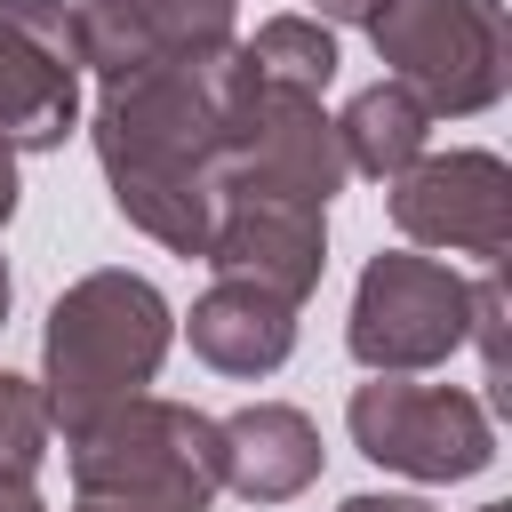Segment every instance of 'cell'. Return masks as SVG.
Masks as SVG:
<instances>
[{"mask_svg": "<svg viewBox=\"0 0 512 512\" xmlns=\"http://www.w3.org/2000/svg\"><path fill=\"white\" fill-rule=\"evenodd\" d=\"M480 512H512V504H480Z\"/></svg>", "mask_w": 512, "mask_h": 512, "instance_id": "24", "label": "cell"}, {"mask_svg": "<svg viewBox=\"0 0 512 512\" xmlns=\"http://www.w3.org/2000/svg\"><path fill=\"white\" fill-rule=\"evenodd\" d=\"M240 56H248V72H264L280 88H312L320 96L336 80V32L320 16H264L256 40H240Z\"/></svg>", "mask_w": 512, "mask_h": 512, "instance_id": "15", "label": "cell"}, {"mask_svg": "<svg viewBox=\"0 0 512 512\" xmlns=\"http://www.w3.org/2000/svg\"><path fill=\"white\" fill-rule=\"evenodd\" d=\"M312 8H320V16H328V24H360V16H368V8H376V0H312Z\"/></svg>", "mask_w": 512, "mask_h": 512, "instance_id": "21", "label": "cell"}, {"mask_svg": "<svg viewBox=\"0 0 512 512\" xmlns=\"http://www.w3.org/2000/svg\"><path fill=\"white\" fill-rule=\"evenodd\" d=\"M72 8H80V56L96 80L232 48V0H72Z\"/></svg>", "mask_w": 512, "mask_h": 512, "instance_id": "11", "label": "cell"}, {"mask_svg": "<svg viewBox=\"0 0 512 512\" xmlns=\"http://www.w3.org/2000/svg\"><path fill=\"white\" fill-rule=\"evenodd\" d=\"M176 344V312L144 272H88L48 304L40 328V400L48 424L72 432L96 408L144 392Z\"/></svg>", "mask_w": 512, "mask_h": 512, "instance_id": "2", "label": "cell"}, {"mask_svg": "<svg viewBox=\"0 0 512 512\" xmlns=\"http://www.w3.org/2000/svg\"><path fill=\"white\" fill-rule=\"evenodd\" d=\"M80 8L72 0H0V144L56 152L80 120Z\"/></svg>", "mask_w": 512, "mask_h": 512, "instance_id": "8", "label": "cell"}, {"mask_svg": "<svg viewBox=\"0 0 512 512\" xmlns=\"http://www.w3.org/2000/svg\"><path fill=\"white\" fill-rule=\"evenodd\" d=\"M344 144L336 120L320 112L312 88H280L264 72L232 80V128H224V192L216 200H288V208H320L344 192Z\"/></svg>", "mask_w": 512, "mask_h": 512, "instance_id": "5", "label": "cell"}, {"mask_svg": "<svg viewBox=\"0 0 512 512\" xmlns=\"http://www.w3.org/2000/svg\"><path fill=\"white\" fill-rule=\"evenodd\" d=\"M8 296H16V280H8V256H0V320H8Z\"/></svg>", "mask_w": 512, "mask_h": 512, "instance_id": "23", "label": "cell"}, {"mask_svg": "<svg viewBox=\"0 0 512 512\" xmlns=\"http://www.w3.org/2000/svg\"><path fill=\"white\" fill-rule=\"evenodd\" d=\"M48 440H56V424H48L40 376H8L0 368V480H32Z\"/></svg>", "mask_w": 512, "mask_h": 512, "instance_id": "16", "label": "cell"}, {"mask_svg": "<svg viewBox=\"0 0 512 512\" xmlns=\"http://www.w3.org/2000/svg\"><path fill=\"white\" fill-rule=\"evenodd\" d=\"M464 336H472V280H456L440 256L384 248V256L360 264L344 344H352V360H360L368 376H416V368H440Z\"/></svg>", "mask_w": 512, "mask_h": 512, "instance_id": "6", "label": "cell"}, {"mask_svg": "<svg viewBox=\"0 0 512 512\" xmlns=\"http://www.w3.org/2000/svg\"><path fill=\"white\" fill-rule=\"evenodd\" d=\"M424 136H432V112H424V96L400 88V80H376V88H360V96L336 112L344 168H352V176H376V184H392V176L424 152Z\"/></svg>", "mask_w": 512, "mask_h": 512, "instance_id": "14", "label": "cell"}, {"mask_svg": "<svg viewBox=\"0 0 512 512\" xmlns=\"http://www.w3.org/2000/svg\"><path fill=\"white\" fill-rule=\"evenodd\" d=\"M240 40L224 56H168L96 88V160L112 208L176 256H208L216 192H224V128H232Z\"/></svg>", "mask_w": 512, "mask_h": 512, "instance_id": "1", "label": "cell"}, {"mask_svg": "<svg viewBox=\"0 0 512 512\" xmlns=\"http://www.w3.org/2000/svg\"><path fill=\"white\" fill-rule=\"evenodd\" d=\"M72 512H144V504H120V496H80Z\"/></svg>", "mask_w": 512, "mask_h": 512, "instance_id": "22", "label": "cell"}, {"mask_svg": "<svg viewBox=\"0 0 512 512\" xmlns=\"http://www.w3.org/2000/svg\"><path fill=\"white\" fill-rule=\"evenodd\" d=\"M360 24L392 64V80L424 96L432 120H472L512 80L504 0H376Z\"/></svg>", "mask_w": 512, "mask_h": 512, "instance_id": "4", "label": "cell"}, {"mask_svg": "<svg viewBox=\"0 0 512 512\" xmlns=\"http://www.w3.org/2000/svg\"><path fill=\"white\" fill-rule=\"evenodd\" d=\"M392 224L416 248L496 264L512 248V168L496 152H416L392 176Z\"/></svg>", "mask_w": 512, "mask_h": 512, "instance_id": "9", "label": "cell"}, {"mask_svg": "<svg viewBox=\"0 0 512 512\" xmlns=\"http://www.w3.org/2000/svg\"><path fill=\"white\" fill-rule=\"evenodd\" d=\"M0 512H48L32 480H0Z\"/></svg>", "mask_w": 512, "mask_h": 512, "instance_id": "20", "label": "cell"}, {"mask_svg": "<svg viewBox=\"0 0 512 512\" xmlns=\"http://www.w3.org/2000/svg\"><path fill=\"white\" fill-rule=\"evenodd\" d=\"M464 344H480V360H488V400L504 408L512 384H504V280H496V272L472 280V336H464Z\"/></svg>", "mask_w": 512, "mask_h": 512, "instance_id": "17", "label": "cell"}, {"mask_svg": "<svg viewBox=\"0 0 512 512\" xmlns=\"http://www.w3.org/2000/svg\"><path fill=\"white\" fill-rule=\"evenodd\" d=\"M16 192H24V184H16V152L0 144V232H8V216H16Z\"/></svg>", "mask_w": 512, "mask_h": 512, "instance_id": "19", "label": "cell"}, {"mask_svg": "<svg viewBox=\"0 0 512 512\" xmlns=\"http://www.w3.org/2000/svg\"><path fill=\"white\" fill-rule=\"evenodd\" d=\"M192 352L216 368V376H272L288 352H296V304L256 288V280H216L192 320H184Z\"/></svg>", "mask_w": 512, "mask_h": 512, "instance_id": "13", "label": "cell"}, {"mask_svg": "<svg viewBox=\"0 0 512 512\" xmlns=\"http://www.w3.org/2000/svg\"><path fill=\"white\" fill-rule=\"evenodd\" d=\"M200 264L216 280H256V288L304 304L328 264V216L288 208V200H216V232H208Z\"/></svg>", "mask_w": 512, "mask_h": 512, "instance_id": "10", "label": "cell"}, {"mask_svg": "<svg viewBox=\"0 0 512 512\" xmlns=\"http://www.w3.org/2000/svg\"><path fill=\"white\" fill-rule=\"evenodd\" d=\"M64 464H72L80 496H120L144 512H208L224 488L216 416H200L184 400H152V392H128V400L96 408L88 424H72Z\"/></svg>", "mask_w": 512, "mask_h": 512, "instance_id": "3", "label": "cell"}, {"mask_svg": "<svg viewBox=\"0 0 512 512\" xmlns=\"http://www.w3.org/2000/svg\"><path fill=\"white\" fill-rule=\"evenodd\" d=\"M216 464H224V488L232 496L288 504V496H304L320 480V432L288 400H248V408L216 416Z\"/></svg>", "mask_w": 512, "mask_h": 512, "instance_id": "12", "label": "cell"}, {"mask_svg": "<svg viewBox=\"0 0 512 512\" xmlns=\"http://www.w3.org/2000/svg\"><path fill=\"white\" fill-rule=\"evenodd\" d=\"M352 448L384 472L408 480H472L496 464V424L488 400H472L464 384H416V376H368L344 408Z\"/></svg>", "mask_w": 512, "mask_h": 512, "instance_id": "7", "label": "cell"}, {"mask_svg": "<svg viewBox=\"0 0 512 512\" xmlns=\"http://www.w3.org/2000/svg\"><path fill=\"white\" fill-rule=\"evenodd\" d=\"M336 512H432L424 496H344Z\"/></svg>", "mask_w": 512, "mask_h": 512, "instance_id": "18", "label": "cell"}]
</instances>
